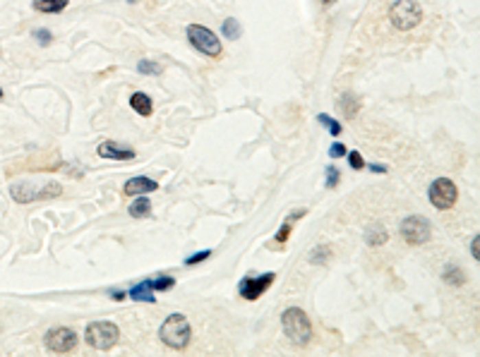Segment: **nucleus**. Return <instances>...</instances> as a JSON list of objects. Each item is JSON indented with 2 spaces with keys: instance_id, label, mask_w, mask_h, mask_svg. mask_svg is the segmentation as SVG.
Masks as SVG:
<instances>
[{
  "instance_id": "f257e3e1",
  "label": "nucleus",
  "mask_w": 480,
  "mask_h": 357,
  "mask_svg": "<svg viewBox=\"0 0 480 357\" xmlns=\"http://www.w3.org/2000/svg\"><path fill=\"white\" fill-rule=\"evenodd\" d=\"M10 194L17 204H32L43 202V199H56L62 194V185L56 180L48 183H34V180H19V183L10 185Z\"/></svg>"
},
{
  "instance_id": "f03ea898",
  "label": "nucleus",
  "mask_w": 480,
  "mask_h": 357,
  "mask_svg": "<svg viewBox=\"0 0 480 357\" xmlns=\"http://www.w3.org/2000/svg\"><path fill=\"white\" fill-rule=\"evenodd\" d=\"M281 326H284V334L290 343L308 345L312 341V321L300 307H288L281 314Z\"/></svg>"
},
{
  "instance_id": "7ed1b4c3",
  "label": "nucleus",
  "mask_w": 480,
  "mask_h": 357,
  "mask_svg": "<svg viewBox=\"0 0 480 357\" xmlns=\"http://www.w3.org/2000/svg\"><path fill=\"white\" fill-rule=\"evenodd\" d=\"M159 338L163 341V345H168V348L173 350H183L187 343H190L192 338V326L190 321H187L185 314H168L166 319H163L161 329H159Z\"/></svg>"
},
{
  "instance_id": "20e7f679",
  "label": "nucleus",
  "mask_w": 480,
  "mask_h": 357,
  "mask_svg": "<svg viewBox=\"0 0 480 357\" xmlns=\"http://www.w3.org/2000/svg\"><path fill=\"white\" fill-rule=\"evenodd\" d=\"M389 22L399 32H411L423 22V8L415 0H396L389 8Z\"/></svg>"
},
{
  "instance_id": "39448f33",
  "label": "nucleus",
  "mask_w": 480,
  "mask_h": 357,
  "mask_svg": "<svg viewBox=\"0 0 480 357\" xmlns=\"http://www.w3.org/2000/svg\"><path fill=\"white\" fill-rule=\"evenodd\" d=\"M87 345L94 350H111L120 341V329L113 321H91L84 331Z\"/></svg>"
},
{
  "instance_id": "423d86ee",
  "label": "nucleus",
  "mask_w": 480,
  "mask_h": 357,
  "mask_svg": "<svg viewBox=\"0 0 480 357\" xmlns=\"http://www.w3.org/2000/svg\"><path fill=\"white\" fill-rule=\"evenodd\" d=\"M185 34H187V41L192 43V48H195V51H200V53H205V56L219 58L221 53H224V51H221V38L216 36L212 29L202 27V24H187Z\"/></svg>"
},
{
  "instance_id": "0eeeda50",
  "label": "nucleus",
  "mask_w": 480,
  "mask_h": 357,
  "mask_svg": "<svg viewBox=\"0 0 480 357\" xmlns=\"http://www.w3.org/2000/svg\"><path fill=\"white\" fill-rule=\"evenodd\" d=\"M399 233L404 238V242L409 244H425L430 238H433V226L425 216L420 214H413V216H406L399 226Z\"/></svg>"
},
{
  "instance_id": "6e6552de",
  "label": "nucleus",
  "mask_w": 480,
  "mask_h": 357,
  "mask_svg": "<svg viewBox=\"0 0 480 357\" xmlns=\"http://www.w3.org/2000/svg\"><path fill=\"white\" fill-rule=\"evenodd\" d=\"M428 197H430V202H433L435 209L447 211V209H452L454 204H457L459 189L449 178H437V180H433V185H430Z\"/></svg>"
},
{
  "instance_id": "1a4fd4ad",
  "label": "nucleus",
  "mask_w": 480,
  "mask_h": 357,
  "mask_svg": "<svg viewBox=\"0 0 480 357\" xmlns=\"http://www.w3.org/2000/svg\"><path fill=\"white\" fill-rule=\"evenodd\" d=\"M43 343H46V348L51 353L65 355L77 348V334L72 329H67V326H58V329H51L43 336Z\"/></svg>"
},
{
  "instance_id": "9d476101",
  "label": "nucleus",
  "mask_w": 480,
  "mask_h": 357,
  "mask_svg": "<svg viewBox=\"0 0 480 357\" xmlns=\"http://www.w3.org/2000/svg\"><path fill=\"white\" fill-rule=\"evenodd\" d=\"M274 281H276V276L271 271L262 273V276H245L238 283V292H240V297H245V300H257V297H262L266 290H269V286Z\"/></svg>"
},
{
  "instance_id": "9b49d317",
  "label": "nucleus",
  "mask_w": 480,
  "mask_h": 357,
  "mask_svg": "<svg viewBox=\"0 0 480 357\" xmlns=\"http://www.w3.org/2000/svg\"><path fill=\"white\" fill-rule=\"evenodd\" d=\"M96 154H99L101 159H108V161H133L135 159V149L120 144V141H111V139L101 141Z\"/></svg>"
},
{
  "instance_id": "f8f14e48",
  "label": "nucleus",
  "mask_w": 480,
  "mask_h": 357,
  "mask_svg": "<svg viewBox=\"0 0 480 357\" xmlns=\"http://www.w3.org/2000/svg\"><path fill=\"white\" fill-rule=\"evenodd\" d=\"M159 189V183L152 178H144V175H137V178H130L128 183L123 185V192L128 197H137V194H149V192H157Z\"/></svg>"
},
{
  "instance_id": "ddd939ff",
  "label": "nucleus",
  "mask_w": 480,
  "mask_h": 357,
  "mask_svg": "<svg viewBox=\"0 0 480 357\" xmlns=\"http://www.w3.org/2000/svg\"><path fill=\"white\" fill-rule=\"evenodd\" d=\"M128 295L133 297V300H137V302H157V297H154V290H152V283H149V278L147 281H139V283H135L133 288L128 290Z\"/></svg>"
},
{
  "instance_id": "4468645a",
  "label": "nucleus",
  "mask_w": 480,
  "mask_h": 357,
  "mask_svg": "<svg viewBox=\"0 0 480 357\" xmlns=\"http://www.w3.org/2000/svg\"><path fill=\"white\" fill-rule=\"evenodd\" d=\"M130 108H133L135 113H139V115H152L154 104H152V99L144 94V91H135V94L130 96Z\"/></svg>"
},
{
  "instance_id": "2eb2a0df",
  "label": "nucleus",
  "mask_w": 480,
  "mask_h": 357,
  "mask_svg": "<svg viewBox=\"0 0 480 357\" xmlns=\"http://www.w3.org/2000/svg\"><path fill=\"white\" fill-rule=\"evenodd\" d=\"M128 214L133 218H147V216H152V202H149L144 194H137V197H135V202L128 207Z\"/></svg>"
},
{
  "instance_id": "dca6fc26",
  "label": "nucleus",
  "mask_w": 480,
  "mask_h": 357,
  "mask_svg": "<svg viewBox=\"0 0 480 357\" xmlns=\"http://www.w3.org/2000/svg\"><path fill=\"white\" fill-rule=\"evenodd\" d=\"M387 238H389V233H387V228L382 226V223H375V226H370L365 231V242L370 244V247H380V244H385Z\"/></svg>"
},
{
  "instance_id": "f3484780",
  "label": "nucleus",
  "mask_w": 480,
  "mask_h": 357,
  "mask_svg": "<svg viewBox=\"0 0 480 357\" xmlns=\"http://www.w3.org/2000/svg\"><path fill=\"white\" fill-rule=\"evenodd\" d=\"M34 10L43 14H53V12H62L67 8V0H34Z\"/></svg>"
},
{
  "instance_id": "a211bd4d",
  "label": "nucleus",
  "mask_w": 480,
  "mask_h": 357,
  "mask_svg": "<svg viewBox=\"0 0 480 357\" xmlns=\"http://www.w3.org/2000/svg\"><path fill=\"white\" fill-rule=\"evenodd\" d=\"M303 216H305V211H293V214H288V216H286V221H284V226H281V231L276 233L274 242L284 244L286 240H288L290 231H293V221H298V218H303Z\"/></svg>"
},
{
  "instance_id": "6ab92c4d",
  "label": "nucleus",
  "mask_w": 480,
  "mask_h": 357,
  "mask_svg": "<svg viewBox=\"0 0 480 357\" xmlns=\"http://www.w3.org/2000/svg\"><path fill=\"white\" fill-rule=\"evenodd\" d=\"M442 278L449 286H464V283H466V276H464V271L457 264H447V268L442 271Z\"/></svg>"
},
{
  "instance_id": "aec40b11",
  "label": "nucleus",
  "mask_w": 480,
  "mask_h": 357,
  "mask_svg": "<svg viewBox=\"0 0 480 357\" xmlns=\"http://www.w3.org/2000/svg\"><path fill=\"white\" fill-rule=\"evenodd\" d=\"M339 106L343 108V113H346V118H353V115L358 113V99L351 94V91H343L341 96H339Z\"/></svg>"
},
{
  "instance_id": "412c9836",
  "label": "nucleus",
  "mask_w": 480,
  "mask_h": 357,
  "mask_svg": "<svg viewBox=\"0 0 480 357\" xmlns=\"http://www.w3.org/2000/svg\"><path fill=\"white\" fill-rule=\"evenodd\" d=\"M221 34H224L229 41H236V38L240 36V22L236 17H226L224 22H221Z\"/></svg>"
},
{
  "instance_id": "4be33fe9",
  "label": "nucleus",
  "mask_w": 480,
  "mask_h": 357,
  "mask_svg": "<svg viewBox=\"0 0 480 357\" xmlns=\"http://www.w3.org/2000/svg\"><path fill=\"white\" fill-rule=\"evenodd\" d=\"M154 292H168L176 288V278L173 276H159V278H149Z\"/></svg>"
},
{
  "instance_id": "5701e85b",
  "label": "nucleus",
  "mask_w": 480,
  "mask_h": 357,
  "mask_svg": "<svg viewBox=\"0 0 480 357\" xmlns=\"http://www.w3.org/2000/svg\"><path fill=\"white\" fill-rule=\"evenodd\" d=\"M329 257H332V247H329V244H317V247L310 252V262L312 264H327Z\"/></svg>"
},
{
  "instance_id": "b1692460",
  "label": "nucleus",
  "mask_w": 480,
  "mask_h": 357,
  "mask_svg": "<svg viewBox=\"0 0 480 357\" xmlns=\"http://www.w3.org/2000/svg\"><path fill=\"white\" fill-rule=\"evenodd\" d=\"M137 72H142V75H149V77H157L161 75V65L154 60H139L137 62Z\"/></svg>"
},
{
  "instance_id": "393cba45",
  "label": "nucleus",
  "mask_w": 480,
  "mask_h": 357,
  "mask_svg": "<svg viewBox=\"0 0 480 357\" xmlns=\"http://www.w3.org/2000/svg\"><path fill=\"white\" fill-rule=\"evenodd\" d=\"M317 122H319V125H324V127H327V130L332 132L334 137H336V135H341V122H339V120H334V118H329L327 113H319V115H317Z\"/></svg>"
},
{
  "instance_id": "a878e982",
  "label": "nucleus",
  "mask_w": 480,
  "mask_h": 357,
  "mask_svg": "<svg viewBox=\"0 0 480 357\" xmlns=\"http://www.w3.org/2000/svg\"><path fill=\"white\" fill-rule=\"evenodd\" d=\"M339 180H341V173H339V168H334V165H327L324 168V187H336Z\"/></svg>"
},
{
  "instance_id": "bb28decb",
  "label": "nucleus",
  "mask_w": 480,
  "mask_h": 357,
  "mask_svg": "<svg viewBox=\"0 0 480 357\" xmlns=\"http://www.w3.org/2000/svg\"><path fill=\"white\" fill-rule=\"evenodd\" d=\"M212 257V249H200V252L190 254V257L185 259V266H195V264H202L207 262V259Z\"/></svg>"
},
{
  "instance_id": "cd10ccee",
  "label": "nucleus",
  "mask_w": 480,
  "mask_h": 357,
  "mask_svg": "<svg viewBox=\"0 0 480 357\" xmlns=\"http://www.w3.org/2000/svg\"><path fill=\"white\" fill-rule=\"evenodd\" d=\"M348 156V163H351L353 170H363L365 168V159L361 156V151H346Z\"/></svg>"
},
{
  "instance_id": "c85d7f7f",
  "label": "nucleus",
  "mask_w": 480,
  "mask_h": 357,
  "mask_svg": "<svg viewBox=\"0 0 480 357\" xmlns=\"http://www.w3.org/2000/svg\"><path fill=\"white\" fill-rule=\"evenodd\" d=\"M34 38H36V43H38V46H43V48H46L48 43L53 41V34L48 32V29H36V32H34Z\"/></svg>"
},
{
  "instance_id": "c756f323",
  "label": "nucleus",
  "mask_w": 480,
  "mask_h": 357,
  "mask_svg": "<svg viewBox=\"0 0 480 357\" xmlns=\"http://www.w3.org/2000/svg\"><path fill=\"white\" fill-rule=\"evenodd\" d=\"M346 146L341 144V141H334L332 146H329V156H332V159H343V156H346Z\"/></svg>"
},
{
  "instance_id": "7c9ffc66",
  "label": "nucleus",
  "mask_w": 480,
  "mask_h": 357,
  "mask_svg": "<svg viewBox=\"0 0 480 357\" xmlns=\"http://www.w3.org/2000/svg\"><path fill=\"white\" fill-rule=\"evenodd\" d=\"M367 168L372 170V173H380V175H385L387 173V165L385 163H370Z\"/></svg>"
},
{
  "instance_id": "2f4dec72",
  "label": "nucleus",
  "mask_w": 480,
  "mask_h": 357,
  "mask_svg": "<svg viewBox=\"0 0 480 357\" xmlns=\"http://www.w3.org/2000/svg\"><path fill=\"white\" fill-rule=\"evenodd\" d=\"M108 295L111 297H113V300H125V290H118V288H111V290H108Z\"/></svg>"
},
{
  "instance_id": "473e14b6",
  "label": "nucleus",
  "mask_w": 480,
  "mask_h": 357,
  "mask_svg": "<svg viewBox=\"0 0 480 357\" xmlns=\"http://www.w3.org/2000/svg\"><path fill=\"white\" fill-rule=\"evenodd\" d=\"M478 244H480V238L476 235V238H473V242H471V252H473V259H476V262L480 259V249H478Z\"/></svg>"
},
{
  "instance_id": "72a5a7b5",
  "label": "nucleus",
  "mask_w": 480,
  "mask_h": 357,
  "mask_svg": "<svg viewBox=\"0 0 480 357\" xmlns=\"http://www.w3.org/2000/svg\"><path fill=\"white\" fill-rule=\"evenodd\" d=\"M322 3H324V5H329V3H334V0H322Z\"/></svg>"
},
{
  "instance_id": "f704fd0d",
  "label": "nucleus",
  "mask_w": 480,
  "mask_h": 357,
  "mask_svg": "<svg viewBox=\"0 0 480 357\" xmlns=\"http://www.w3.org/2000/svg\"><path fill=\"white\" fill-rule=\"evenodd\" d=\"M3 94H5V91H3V89H0V99H3Z\"/></svg>"
},
{
  "instance_id": "c9c22d12",
  "label": "nucleus",
  "mask_w": 480,
  "mask_h": 357,
  "mask_svg": "<svg viewBox=\"0 0 480 357\" xmlns=\"http://www.w3.org/2000/svg\"><path fill=\"white\" fill-rule=\"evenodd\" d=\"M128 3H137V0H128Z\"/></svg>"
}]
</instances>
